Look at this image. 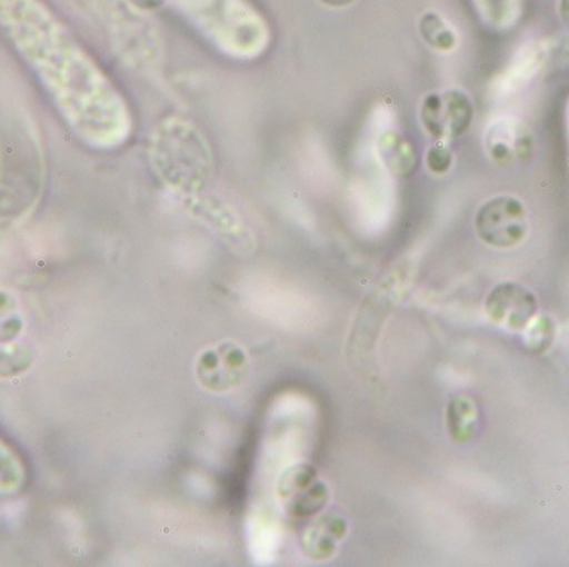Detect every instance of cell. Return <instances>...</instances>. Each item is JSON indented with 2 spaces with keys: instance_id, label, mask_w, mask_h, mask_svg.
Wrapping results in <instances>:
<instances>
[{
  "instance_id": "277c9868",
  "label": "cell",
  "mask_w": 569,
  "mask_h": 567,
  "mask_svg": "<svg viewBox=\"0 0 569 567\" xmlns=\"http://www.w3.org/2000/svg\"><path fill=\"white\" fill-rule=\"evenodd\" d=\"M472 106L460 91L430 94L421 106V121L435 139H456L471 123Z\"/></svg>"
},
{
  "instance_id": "9c48e42d",
  "label": "cell",
  "mask_w": 569,
  "mask_h": 567,
  "mask_svg": "<svg viewBox=\"0 0 569 567\" xmlns=\"http://www.w3.org/2000/svg\"><path fill=\"white\" fill-rule=\"evenodd\" d=\"M28 483L24 458L9 441L0 437V496H14Z\"/></svg>"
},
{
  "instance_id": "52a82bcc",
  "label": "cell",
  "mask_w": 569,
  "mask_h": 567,
  "mask_svg": "<svg viewBox=\"0 0 569 567\" xmlns=\"http://www.w3.org/2000/svg\"><path fill=\"white\" fill-rule=\"evenodd\" d=\"M486 149L500 165H511L532 149V135L522 121L503 118L488 128Z\"/></svg>"
},
{
  "instance_id": "7c38bea8",
  "label": "cell",
  "mask_w": 569,
  "mask_h": 567,
  "mask_svg": "<svg viewBox=\"0 0 569 567\" xmlns=\"http://www.w3.org/2000/svg\"><path fill=\"white\" fill-rule=\"evenodd\" d=\"M128 4L136 8L137 11L149 14V12L158 11L162 6L168 4L169 0H127Z\"/></svg>"
},
{
  "instance_id": "8fae6325",
  "label": "cell",
  "mask_w": 569,
  "mask_h": 567,
  "mask_svg": "<svg viewBox=\"0 0 569 567\" xmlns=\"http://www.w3.org/2000/svg\"><path fill=\"white\" fill-rule=\"evenodd\" d=\"M428 168L433 172H446L450 168V153L443 147H433L428 152Z\"/></svg>"
},
{
  "instance_id": "5b68a950",
  "label": "cell",
  "mask_w": 569,
  "mask_h": 567,
  "mask_svg": "<svg viewBox=\"0 0 569 567\" xmlns=\"http://www.w3.org/2000/svg\"><path fill=\"white\" fill-rule=\"evenodd\" d=\"M551 56L552 44L548 40L526 41L493 80L495 94L505 99L526 89L545 70Z\"/></svg>"
},
{
  "instance_id": "30bf717a",
  "label": "cell",
  "mask_w": 569,
  "mask_h": 567,
  "mask_svg": "<svg viewBox=\"0 0 569 567\" xmlns=\"http://www.w3.org/2000/svg\"><path fill=\"white\" fill-rule=\"evenodd\" d=\"M420 34L428 47L440 53H450L459 43L457 31L440 12H425L420 19Z\"/></svg>"
},
{
  "instance_id": "8992f818",
  "label": "cell",
  "mask_w": 569,
  "mask_h": 567,
  "mask_svg": "<svg viewBox=\"0 0 569 567\" xmlns=\"http://www.w3.org/2000/svg\"><path fill=\"white\" fill-rule=\"evenodd\" d=\"M476 226H478L479 236L489 245L498 248L515 245L526 233L522 205L507 198L489 201L479 211Z\"/></svg>"
},
{
  "instance_id": "7a4b0ae2",
  "label": "cell",
  "mask_w": 569,
  "mask_h": 567,
  "mask_svg": "<svg viewBox=\"0 0 569 567\" xmlns=\"http://www.w3.org/2000/svg\"><path fill=\"white\" fill-rule=\"evenodd\" d=\"M174 4L227 56L251 59L270 43L267 21L246 0H174Z\"/></svg>"
},
{
  "instance_id": "ba28073f",
  "label": "cell",
  "mask_w": 569,
  "mask_h": 567,
  "mask_svg": "<svg viewBox=\"0 0 569 567\" xmlns=\"http://www.w3.org/2000/svg\"><path fill=\"white\" fill-rule=\"evenodd\" d=\"M472 9L486 30L510 33L523 18V0H471Z\"/></svg>"
},
{
  "instance_id": "6da1fadb",
  "label": "cell",
  "mask_w": 569,
  "mask_h": 567,
  "mask_svg": "<svg viewBox=\"0 0 569 567\" xmlns=\"http://www.w3.org/2000/svg\"><path fill=\"white\" fill-rule=\"evenodd\" d=\"M0 31L82 142L113 149L127 140L123 98L43 0H0Z\"/></svg>"
},
{
  "instance_id": "9a60e30c",
  "label": "cell",
  "mask_w": 569,
  "mask_h": 567,
  "mask_svg": "<svg viewBox=\"0 0 569 567\" xmlns=\"http://www.w3.org/2000/svg\"><path fill=\"white\" fill-rule=\"evenodd\" d=\"M568 115H569V110H568Z\"/></svg>"
},
{
  "instance_id": "4fadbf2b",
  "label": "cell",
  "mask_w": 569,
  "mask_h": 567,
  "mask_svg": "<svg viewBox=\"0 0 569 567\" xmlns=\"http://www.w3.org/2000/svg\"><path fill=\"white\" fill-rule=\"evenodd\" d=\"M558 12L561 21L565 22L566 28L569 30V0H559Z\"/></svg>"
},
{
  "instance_id": "3957f363",
  "label": "cell",
  "mask_w": 569,
  "mask_h": 567,
  "mask_svg": "<svg viewBox=\"0 0 569 567\" xmlns=\"http://www.w3.org/2000/svg\"><path fill=\"white\" fill-rule=\"evenodd\" d=\"M82 4L98 16L107 28L111 43L118 48L124 59L140 62L149 59L153 43L150 26L143 12L128 4L127 0H81ZM120 56V57H121Z\"/></svg>"
},
{
  "instance_id": "5bb4252c",
  "label": "cell",
  "mask_w": 569,
  "mask_h": 567,
  "mask_svg": "<svg viewBox=\"0 0 569 567\" xmlns=\"http://www.w3.org/2000/svg\"><path fill=\"white\" fill-rule=\"evenodd\" d=\"M353 2L355 0H321V4L335 9L348 8V6L353 4Z\"/></svg>"
}]
</instances>
